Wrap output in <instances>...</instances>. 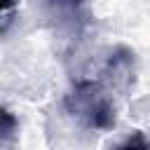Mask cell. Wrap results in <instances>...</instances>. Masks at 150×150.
<instances>
[{
  "instance_id": "obj_1",
  "label": "cell",
  "mask_w": 150,
  "mask_h": 150,
  "mask_svg": "<svg viewBox=\"0 0 150 150\" xmlns=\"http://www.w3.org/2000/svg\"><path fill=\"white\" fill-rule=\"evenodd\" d=\"M66 108L91 129H110L115 124V108L103 89L94 82L75 84V89L66 98Z\"/></svg>"
},
{
  "instance_id": "obj_2",
  "label": "cell",
  "mask_w": 150,
  "mask_h": 150,
  "mask_svg": "<svg viewBox=\"0 0 150 150\" xmlns=\"http://www.w3.org/2000/svg\"><path fill=\"white\" fill-rule=\"evenodd\" d=\"M14 131H16V117H14L9 110L0 108V141L9 138Z\"/></svg>"
},
{
  "instance_id": "obj_3",
  "label": "cell",
  "mask_w": 150,
  "mask_h": 150,
  "mask_svg": "<svg viewBox=\"0 0 150 150\" xmlns=\"http://www.w3.org/2000/svg\"><path fill=\"white\" fill-rule=\"evenodd\" d=\"M115 150H148V141H145V136L141 134V131H136L131 138H127L122 145H117Z\"/></svg>"
},
{
  "instance_id": "obj_4",
  "label": "cell",
  "mask_w": 150,
  "mask_h": 150,
  "mask_svg": "<svg viewBox=\"0 0 150 150\" xmlns=\"http://www.w3.org/2000/svg\"><path fill=\"white\" fill-rule=\"evenodd\" d=\"M19 0H0V9H12Z\"/></svg>"
},
{
  "instance_id": "obj_5",
  "label": "cell",
  "mask_w": 150,
  "mask_h": 150,
  "mask_svg": "<svg viewBox=\"0 0 150 150\" xmlns=\"http://www.w3.org/2000/svg\"><path fill=\"white\" fill-rule=\"evenodd\" d=\"M73 2H80V0H73Z\"/></svg>"
}]
</instances>
